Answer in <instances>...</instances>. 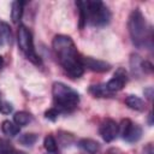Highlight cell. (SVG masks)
<instances>
[{
    "label": "cell",
    "mask_w": 154,
    "mask_h": 154,
    "mask_svg": "<svg viewBox=\"0 0 154 154\" xmlns=\"http://www.w3.org/2000/svg\"><path fill=\"white\" fill-rule=\"evenodd\" d=\"M52 47L60 65L71 78H78L83 75L84 67L81 63V55L70 36L55 35L52 41Z\"/></svg>",
    "instance_id": "obj_1"
},
{
    "label": "cell",
    "mask_w": 154,
    "mask_h": 154,
    "mask_svg": "<svg viewBox=\"0 0 154 154\" xmlns=\"http://www.w3.org/2000/svg\"><path fill=\"white\" fill-rule=\"evenodd\" d=\"M76 5L79 12L81 29H83L87 23L93 26H105L111 20V12L102 1H77Z\"/></svg>",
    "instance_id": "obj_2"
},
{
    "label": "cell",
    "mask_w": 154,
    "mask_h": 154,
    "mask_svg": "<svg viewBox=\"0 0 154 154\" xmlns=\"http://www.w3.org/2000/svg\"><path fill=\"white\" fill-rule=\"evenodd\" d=\"M128 29L131 41L137 47H144L152 41L150 29L140 8H135L128 19Z\"/></svg>",
    "instance_id": "obj_3"
},
{
    "label": "cell",
    "mask_w": 154,
    "mask_h": 154,
    "mask_svg": "<svg viewBox=\"0 0 154 154\" xmlns=\"http://www.w3.org/2000/svg\"><path fill=\"white\" fill-rule=\"evenodd\" d=\"M54 105L59 112H71L79 103V94L63 82H54L52 85Z\"/></svg>",
    "instance_id": "obj_4"
},
{
    "label": "cell",
    "mask_w": 154,
    "mask_h": 154,
    "mask_svg": "<svg viewBox=\"0 0 154 154\" xmlns=\"http://www.w3.org/2000/svg\"><path fill=\"white\" fill-rule=\"evenodd\" d=\"M17 41H18V47L22 51V53L25 55V58L35 65H41L42 61L35 51L32 35L26 26L19 25L18 32H17Z\"/></svg>",
    "instance_id": "obj_5"
},
{
    "label": "cell",
    "mask_w": 154,
    "mask_h": 154,
    "mask_svg": "<svg viewBox=\"0 0 154 154\" xmlns=\"http://www.w3.org/2000/svg\"><path fill=\"white\" fill-rule=\"evenodd\" d=\"M118 134L122 135L123 140L129 143L137 142L142 136V129L140 125L132 123L130 119H123L118 125Z\"/></svg>",
    "instance_id": "obj_6"
},
{
    "label": "cell",
    "mask_w": 154,
    "mask_h": 154,
    "mask_svg": "<svg viewBox=\"0 0 154 154\" xmlns=\"http://www.w3.org/2000/svg\"><path fill=\"white\" fill-rule=\"evenodd\" d=\"M128 82V75H126V71L123 69V67H119L113 78H111L107 83H106V88L109 93H116V91H119L124 88L125 83Z\"/></svg>",
    "instance_id": "obj_7"
},
{
    "label": "cell",
    "mask_w": 154,
    "mask_h": 154,
    "mask_svg": "<svg viewBox=\"0 0 154 154\" xmlns=\"http://www.w3.org/2000/svg\"><path fill=\"white\" fill-rule=\"evenodd\" d=\"M99 131L105 142H112L118 135V124L113 119H105L101 123Z\"/></svg>",
    "instance_id": "obj_8"
},
{
    "label": "cell",
    "mask_w": 154,
    "mask_h": 154,
    "mask_svg": "<svg viewBox=\"0 0 154 154\" xmlns=\"http://www.w3.org/2000/svg\"><path fill=\"white\" fill-rule=\"evenodd\" d=\"M81 63L83 67H87L94 72H106L111 69V64L103 60H99L91 57H81Z\"/></svg>",
    "instance_id": "obj_9"
},
{
    "label": "cell",
    "mask_w": 154,
    "mask_h": 154,
    "mask_svg": "<svg viewBox=\"0 0 154 154\" xmlns=\"http://www.w3.org/2000/svg\"><path fill=\"white\" fill-rule=\"evenodd\" d=\"M77 146L85 153L88 154H96L100 149V144L99 142L91 140V138H82L78 141Z\"/></svg>",
    "instance_id": "obj_10"
},
{
    "label": "cell",
    "mask_w": 154,
    "mask_h": 154,
    "mask_svg": "<svg viewBox=\"0 0 154 154\" xmlns=\"http://www.w3.org/2000/svg\"><path fill=\"white\" fill-rule=\"evenodd\" d=\"M125 103H126V106L129 108H131L134 111H138V112H142L146 108V105H144L143 100L141 97L136 96V95H129V96H126Z\"/></svg>",
    "instance_id": "obj_11"
},
{
    "label": "cell",
    "mask_w": 154,
    "mask_h": 154,
    "mask_svg": "<svg viewBox=\"0 0 154 154\" xmlns=\"http://www.w3.org/2000/svg\"><path fill=\"white\" fill-rule=\"evenodd\" d=\"M12 41V32L10 25L0 19V46L11 43Z\"/></svg>",
    "instance_id": "obj_12"
},
{
    "label": "cell",
    "mask_w": 154,
    "mask_h": 154,
    "mask_svg": "<svg viewBox=\"0 0 154 154\" xmlns=\"http://www.w3.org/2000/svg\"><path fill=\"white\" fill-rule=\"evenodd\" d=\"M23 6L24 2L23 1H13L11 5V19L13 23H18L23 16Z\"/></svg>",
    "instance_id": "obj_13"
},
{
    "label": "cell",
    "mask_w": 154,
    "mask_h": 154,
    "mask_svg": "<svg viewBox=\"0 0 154 154\" xmlns=\"http://www.w3.org/2000/svg\"><path fill=\"white\" fill-rule=\"evenodd\" d=\"M31 119H32L31 114L28 113V112H24V111L17 112L13 116V123L16 125H18V126H24V125L29 124L31 122Z\"/></svg>",
    "instance_id": "obj_14"
},
{
    "label": "cell",
    "mask_w": 154,
    "mask_h": 154,
    "mask_svg": "<svg viewBox=\"0 0 154 154\" xmlns=\"http://www.w3.org/2000/svg\"><path fill=\"white\" fill-rule=\"evenodd\" d=\"M1 131L12 137V136H16L17 134H19V126L16 125L13 122H10V120H4L2 124H1Z\"/></svg>",
    "instance_id": "obj_15"
},
{
    "label": "cell",
    "mask_w": 154,
    "mask_h": 154,
    "mask_svg": "<svg viewBox=\"0 0 154 154\" xmlns=\"http://www.w3.org/2000/svg\"><path fill=\"white\" fill-rule=\"evenodd\" d=\"M89 93L91 95H94L95 97H107L111 96L112 93H109L106 88V84H96V85H91L89 88Z\"/></svg>",
    "instance_id": "obj_16"
},
{
    "label": "cell",
    "mask_w": 154,
    "mask_h": 154,
    "mask_svg": "<svg viewBox=\"0 0 154 154\" xmlns=\"http://www.w3.org/2000/svg\"><path fill=\"white\" fill-rule=\"evenodd\" d=\"M130 66H131V71L134 75L136 76H140L142 72V59L140 55L137 54H131V58H130Z\"/></svg>",
    "instance_id": "obj_17"
},
{
    "label": "cell",
    "mask_w": 154,
    "mask_h": 154,
    "mask_svg": "<svg viewBox=\"0 0 154 154\" xmlns=\"http://www.w3.org/2000/svg\"><path fill=\"white\" fill-rule=\"evenodd\" d=\"M43 147L47 152L49 153H57L58 152V143L55 141V138L52 136V135H47L45 137V141H43Z\"/></svg>",
    "instance_id": "obj_18"
},
{
    "label": "cell",
    "mask_w": 154,
    "mask_h": 154,
    "mask_svg": "<svg viewBox=\"0 0 154 154\" xmlns=\"http://www.w3.org/2000/svg\"><path fill=\"white\" fill-rule=\"evenodd\" d=\"M36 141H37L36 134H24L19 137V143H22L23 146H26V147L32 146Z\"/></svg>",
    "instance_id": "obj_19"
},
{
    "label": "cell",
    "mask_w": 154,
    "mask_h": 154,
    "mask_svg": "<svg viewBox=\"0 0 154 154\" xmlns=\"http://www.w3.org/2000/svg\"><path fill=\"white\" fill-rule=\"evenodd\" d=\"M14 149L6 140H0V154H13Z\"/></svg>",
    "instance_id": "obj_20"
},
{
    "label": "cell",
    "mask_w": 154,
    "mask_h": 154,
    "mask_svg": "<svg viewBox=\"0 0 154 154\" xmlns=\"http://www.w3.org/2000/svg\"><path fill=\"white\" fill-rule=\"evenodd\" d=\"M59 111L57 109V108H49L48 111H46L45 112V117L47 118V119H49V120H52V122H54V120H57V118H58V116H59Z\"/></svg>",
    "instance_id": "obj_21"
},
{
    "label": "cell",
    "mask_w": 154,
    "mask_h": 154,
    "mask_svg": "<svg viewBox=\"0 0 154 154\" xmlns=\"http://www.w3.org/2000/svg\"><path fill=\"white\" fill-rule=\"evenodd\" d=\"M13 111V106L12 103L7 102V101H1L0 102V112L4 113V114H8Z\"/></svg>",
    "instance_id": "obj_22"
},
{
    "label": "cell",
    "mask_w": 154,
    "mask_h": 154,
    "mask_svg": "<svg viewBox=\"0 0 154 154\" xmlns=\"http://www.w3.org/2000/svg\"><path fill=\"white\" fill-rule=\"evenodd\" d=\"M142 72L143 73H152L153 72V65L148 60H142Z\"/></svg>",
    "instance_id": "obj_23"
},
{
    "label": "cell",
    "mask_w": 154,
    "mask_h": 154,
    "mask_svg": "<svg viewBox=\"0 0 154 154\" xmlns=\"http://www.w3.org/2000/svg\"><path fill=\"white\" fill-rule=\"evenodd\" d=\"M143 93H144V96H146L148 100H152V99H153V88H152V87H147V88L143 90Z\"/></svg>",
    "instance_id": "obj_24"
},
{
    "label": "cell",
    "mask_w": 154,
    "mask_h": 154,
    "mask_svg": "<svg viewBox=\"0 0 154 154\" xmlns=\"http://www.w3.org/2000/svg\"><path fill=\"white\" fill-rule=\"evenodd\" d=\"M152 117H153V114H152V112H149V114H148V120H149V125H152V124H153V122H152Z\"/></svg>",
    "instance_id": "obj_25"
},
{
    "label": "cell",
    "mask_w": 154,
    "mask_h": 154,
    "mask_svg": "<svg viewBox=\"0 0 154 154\" xmlns=\"http://www.w3.org/2000/svg\"><path fill=\"white\" fill-rule=\"evenodd\" d=\"M2 66H4V58L0 55V70L2 69Z\"/></svg>",
    "instance_id": "obj_26"
},
{
    "label": "cell",
    "mask_w": 154,
    "mask_h": 154,
    "mask_svg": "<svg viewBox=\"0 0 154 154\" xmlns=\"http://www.w3.org/2000/svg\"><path fill=\"white\" fill-rule=\"evenodd\" d=\"M13 154H25V153H24V152H16V150H14Z\"/></svg>",
    "instance_id": "obj_27"
}]
</instances>
